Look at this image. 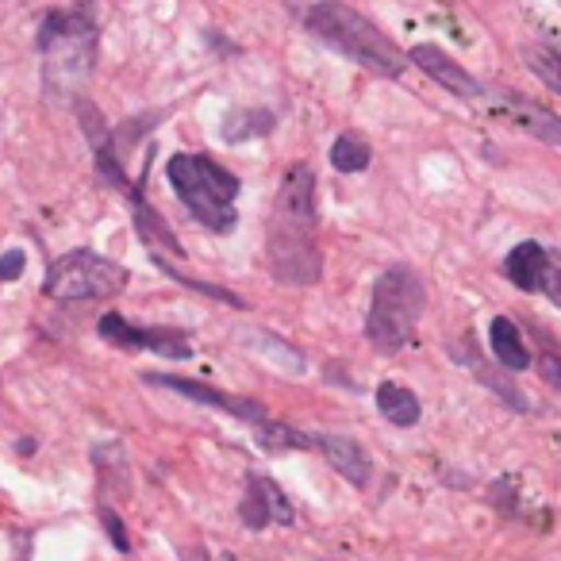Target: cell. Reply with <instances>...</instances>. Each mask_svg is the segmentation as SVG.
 I'll list each match as a JSON object with an SVG mask.
<instances>
[{"instance_id": "1", "label": "cell", "mask_w": 561, "mask_h": 561, "mask_svg": "<svg viewBox=\"0 0 561 561\" xmlns=\"http://www.w3.org/2000/svg\"><path fill=\"white\" fill-rule=\"evenodd\" d=\"M320 211H316V173L308 162H293L277 188L270 211L265 254L270 270L285 285H316L323 273L320 254Z\"/></svg>"}, {"instance_id": "2", "label": "cell", "mask_w": 561, "mask_h": 561, "mask_svg": "<svg viewBox=\"0 0 561 561\" xmlns=\"http://www.w3.org/2000/svg\"><path fill=\"white\" fill-rule=\"evenodd\" d=\"M308 32L320 35L328 47H335L351 62L366 66L377 78H400L408 66V58L381 27H374L362 12L346 9L339 0H320L316 9H308Z\"/></svg>"}, {"instance_id": "3", "label": "cell", "mask_w": 561, "mask_h": 561, "mask_svg": "<svg viewBox=\"0 0 561 561\" xmlns=\"http://www.w3.org/2000/svg\"><path fill=\"white\" fill-rule=\"evenodd\" d=\"M165 178H170L173 193L181 196V204L193 211L196 224H204L208 231L227 234L239 224V211H234L239 178L219 162L204 154H173L165 165Z\"/></svg>"}, {"instance_id": "4", "label": "cell", "mask_w": 561, "mask_h": 561, "mask_svg": "<svg viewBox=\"0 0 561 561\" xmlns=\"http://www.w3.org/2000/svg\"><path fill=\"white\" fill-rule=\"evenodd\" d=\"M423 308H427L423 277L415 270H408V265H392L374 285V300H369V316H366V339L381 354L404 351L412 343Z\"/></svg>"}, {"instance_id": "5", "label": "cell", "mask_w": 561, "mask_h": 561, "mask_svg": "<svg viewBox=\"0 0 561 561\" xmlns=\"http://www.w3.org/2000/svg\"><path fill=\"white\" fill-rule=\"evenodd\" d=\"M43 50V78L58 96H73L93 73L96 55V27L85 12H50L39 32Z\"/></svg>"}, {"instance_id": "6", "label": "cell", "mask_w": 561, "mask_h": 561, "mask_svg": "<svg viewBox=\"0 0 561 561\" xmlns=\"http://www.w3.org/2000/svg\"><path fill=\"white\" fill-rule=\"evenodd\" d=\"M127 285V270L96 250H70L50 262L43 289L55 300H108Z\"/></svg>"}, {"instance_id": "7", "label": "cell", "mask_w": 561, "mask_h": 561, "mask_svg": "<svg viewBox=\"0 0 561 561\" xmlns=\"http://www.w3.org/2000/svg\"><path fill=\"white\" fill-rule=\"evenodd\" d=\"M96 331H101L104 343L119 346V351H150V354H162V358H193V343H188V335H181V331L173 328H135L131 320H124L119 312H108L101 316V323H96Z\"/></svg>"}, {"instance_id": "8", "label": "cell", "mask_w": 561, "mask_h": 561, "mask_svg": "<svg viewBox=\"0 0 561 561\" xmlns=\"http://www.w3.org/2000/svg\"><path fill=\"white\" fill-rule=\"evenodd\" d=\"M142 381H147V385H158V389L178 392V397H185V400H196V404H208V408H216V412H227V415H234V420H247V423L270 420V415H265V408L257 404V400H250V397H231V392H219V389H211V385H204V381H193V377L142 374Z\"/></svg>"}, {"instance_id": "9", "label": "cell", "mask_w": 561, "mask_h": 561, "mask_svg": "<svg viewBox=\"0 0 561 561\" xmlns=\"http://www.w3.org/2000/svg\"><path fill=\"white\" fill-rule=\"evenodd\" d=\"M78 119H81V131H85L89 147H93V158H96V170H101V178L108 181V185L124 188V193H131V181H127L124 173V158H119L116 150V135H112V127L104 124L101 108H96L93 101H85V96H78Z\"/></svg>"}, {"instance_id": "10", "label": "cell", "mask_w": 561, "mask_h": 561, "mask_svg": "<svg viewBox=\"0 0 561 561\" xmlns=\"http://www.w3.org/2000/svg\"><path fill=\"white\" fill-rule=\"evenodd\" d=\"M408 62H415L423 73H427L431 81H438V85L446 89V93L461 96V101H477V96L484 93V85L473 78L469 70H461L458 62H454L446 50L431 47V43H420V47H412V55H408Z\"/></svg>"}, {"instance_id": "11", "label": "cell", "mask_w": 561, "mask_h": 561, "mask_svg": "<svg viewBox=\"0 0 561 561\" xmlns=\"http://www.w3.org/2000/svg\"><path fill=\"white\" fill-rule=\"evenodd\" d=\"M492 101H496L500 116L512 119L515 127H523V131L535 135V139L550 142V147H561V116L538 108V104H530L527 96L512 93V89H492Z\"/></svg>"}, {"instance_id": "12", "label": "cell", "mask_w": 561, "mask_h": 561, "mask_svg": "<svg viewBox=\"0 0 561 561\" xmlns=\"http://www.w3.org/2000/svg\"><path fill=\"white\" fill-rule=\"evenodd\" d=\"M546 273H550V250L538 242H519L504 257V277L523 293H546Z\"/></svg>"}, {"instance_id": "13", "label": "cell", "mask_w": 561, "mask_h": 561, "mask_svg": "<svg viewBox=\"0 0 561 561\" xmlns=\"http://www.w3.org/2000/svg\"><path fill=\"white\" fill-rule=\"evenodd\" d=\"M316 446L323 450V458L335 466V473H343L351 484H366L369 481V458H366V450H362L354 438H346V435H320L316 438Z\"/></svg>"}, {"instance_id": "14", "label": "cell", "mask_w": 561, "mask_h": 561, "mask_svg": "<svg viewBox=\"0 0 561 561\" xmlns=\"http://www.w3.org/2000/svg\"><path fill=\"white\" fill-rule=\"evenodd\" d=\"M93 466L101 473V492L104 496H127L131 492V461L119 443H96L93 446Z\"/></svg>"}, {"instance_id": "15", "label": "cell", "mask_w": 561, "mask_h": 561, "mask_svg": "<svg viewBox=\"0 0 561 561\" xmlns=\"http://www.w3.org/2000/svg\"><path fill=\"white\" fill-rule=\"evenodd\" d=\"M127 201H131V211H135V224H139V234H142V242H147L150 250H158V247H165L170 254H178V257H185V247H181V239L170 231V224H165L162 216H158L154 208H150L147 201H142V188L135 185L131 193H127Z\"/></svg>"}, {"instance_id": "16", "label": "cell", "mask_w": 561, "mask_h": 561, "mask_svg": "<svg viewBox=\"0 0 561 561\" xmlns=\"http://www.w3.org/2000/svg\"><path fill=\"white\" fill-rule=\"evenodd\" d=\"M489 343H492V354H496V362L504 369H515V374L530 369V351L523 346L519 328H515V323L507 320V316H496V320H492Z\"/></svg>"}, {"instance_id": "17", "label": "cell", "mask_w": 561, "mask_h": 561, "mask_svg": "<svg viewBox=\"0 0 561 561\" xmlns=\"http://www.w3.org/2000/svg\"><path fill=\"white\" fill-rule=\"evenodd\" d=\"M377 412H381L389 423H397V427H412V423H420L423 404L412 389H404V385L381 381V389H377Z\"/></svg>"}, {"instance_id": "18", "label": "cell", "mask_w": 561, "mask_h": 561, "mask_svg": "<svg viewBox=\"0 0 561 561\" xmlns=\"http://www.w3.org/2000/svg\"><path fill=\"white\" fill-rule=\"evenodd\" d=\"M273 112L265 108H234L224 116V127H219V135H224V142H231V147H239V142H250V139H262V135L273 131Z\"/></svg>"}, {"instance_id": "19", "label": "cell", "mask_w": 561, "mask_h": 561, "mask_svg": "<svg viewBox=\"0 0 561 561\" xmlns=\"http://www.w3.org/2000/svg\"><path fill=\"white\" fill-rule=\"evenodd\" d=\"M254 438L265 454H285V450H312L316 438L305 435V431L289 427V423H277V420H262L254 423Z\"/></svg>"}, {"instance_id": "20", "label": "cell", "mask_w": 561, "mask_h": 561, "mask_svg": "<svg viewBox=\"0 0 561 561\" xmlns=\"http://www.w3.org/2000/svg\"><path fill=\"white\" fill-rule=\"evenodd\" d=\"M523 62H527V70L535 73L550 93L561 96V55L558 50L542 47V43H527V47H523Z\"/></svg>"}, {"instance_id": "21", "label": "cell", "mask_w": 561, "mask_h": 561, "mask_svg": "<svg viewBox=\"0 0 561 561\" xmlns=\"http://www.w3.org/2000/svg\"><path fill=\"white\" fill-rule=\"evenodd\" d=\"M150 257H154V265L165 273V277H173L181 285V289H193V293H201V297H211V300H219V305H231V308H247L242 305L234 293H227L224 285H208V280H196V277H185V273L178 270V265L170 262V257H162L158 250H150Z\"/></svg>"}, {"instance_id": "22", "label": "cell", "mask_w": 561, "mask_h": 561, "mask_svg": "<svg viewBox=\"0 0 561 561\" xmlns=\"http://www.w3.org/2000/svg\"><path fill=\"white\" fill-rule=\"evenodd\" d=\"M369 142L358 139V135H339L335 142H331V165H335L339 173H362L369 165Z\"/></svg>"}, {"instance_id": "23", "label": "cell", "mask_w": 561, "mask_h": 561, "mask_svg": "<svg viewBox=\"0 0 561 561\" xmlns=\"http://www.w3.org/2000/svg\"><path fill=\"white\" fill-rule=\"evenodd\" d=\"M247 339L254 346H265V358H280V366L285 369H293V374H300V369H305V354L300 351H293L289 343H285V339H277V335H270V331H247Z\"/></svg>"}, {"instance_id": "24", "label": "cell", "mask_w": 561, "mask_h": 561, "mask_svg": "<svg viewBox=\"0 0 561 561\" xmlns=\"http://www.w3.org/2000/svg\"><path fill=\"white\" fill-rule=\"evenodd\" d=\"M239 515H242V523H247L250 530H265L273 523L270 507H265V496H262V484H257L254 473L247 477V496H242V504H239Z\"/></svg>"}, {"instance_id": "25", "label": "cell", "mask_w": 561, "mask_h": 561, "mask_svg": "<svg viewBox=\"0 0 561 561\" xmlns=\"http://www.w3.org/2000/svg\"><path fill=\"white\" fill-rule=\"evenodd\" d=\"M257 484H262V496H265V507H270V519L280 523V527H293L297 523V507L289 504V496H285V489L280 484H273L270 477L254 473Z\"/></svg>"}, {"instance_id": "26", "label": "cell", "mask_w": 561, "mask_h": 561, "mask_svg": "<svg viewBox=\"0 0 561 561\" xmlns=\"http://www.w3.org/2000/svg\"><path fill=\"white\" fill-rule=\"evenodd\" d=\"M473 369H477V377H481V381L489 385L492 392H500V397H504L507 404L515 408V412H527V397H523V392H515V389H512V385H507V381H500V374H492V369L477 366V362H473Z\"/></svg>"}, {"instance_id": "27", "label": "cell", "mask_w": 561, "mask_h": 561, "mask_svg": "<svg viewBox=\"0 0 561 561\" xmlns=\"http://www.w3.org/2000/svg\"><path fill=\"white\" fill-rule=\"evenodd\" d=\"M101 523H104V530H108V542L116 546L119 553H127V550H131V538H127V527H124V519H119V515L112 512L108 504L101 507Z\"/></svg>"}, {"instance_id": "28", "label": "cell", "mask_w": 561, "mask_h": 561, "mask_svg": "<svg viewBox=\"0 0 561 561\" xmlns=\"http://www.w3.org/2000/svg\"><path fill=\"white\" fill-rule=\"evenodd\" d=\"M538 374H542V381L550 385V389L561 392V358L553 351H546L542 358H538Z\"/></svg>"}, {"instance_id": "29", "label": "cell", "mask_w": 561, "mask_h": 561, "mask_svg": "<svg viewBox=\"0 0 561 561\" xmlns=\"http://www.w3.org/2000/svg\"><path fill=\"white\" fill-rule=\"evenodd\" d=\"M24 262H27L24 250H9V254L0 257V280H16L24 273Z\"/></svg>"}, {"instance_id": "30", "label": "cell", "mask_w": 561, "mask_h": 561, "mask_svg": "<svg viewBox=\"0 0 561 561\" xmlns=\"http://www.w3.org/2000/svg\"><path fill=\"white\" fill-rule=\"evenodd\" d=\"M546 297L561 308V254H550V273H546Z\"/></svg>"}, {"instance_id": "31", "label": "cell", "mask_w": 561, "mask_h": 561, "mask_svg": "<svg viewBox=\"0 0 561 561\" xmlns=\"http://www.w3.org/2000/svg\"><path fill=\"white\" fill-rule=\"evenodd\" d=\"M181 561H211V553L201 546H188V550H181Z\"/></svg>"}]
</instances>
